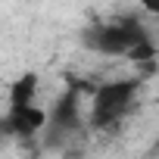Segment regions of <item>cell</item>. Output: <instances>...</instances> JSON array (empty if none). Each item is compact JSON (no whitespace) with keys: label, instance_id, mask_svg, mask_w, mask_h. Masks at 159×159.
Here are the masks:
<instances>
[{"label":"cell","instance_id":"cell-1","mask_svg":"<svg viewBox=\"0 0 159 159\" xmlns=\"http://www.w3.org/2000/svg\"><path fill=\"white\" fill-rule=\"evenodd\" d=\"M137 88L140 81L137 78H119V81H106L94 91V100H91V122L97 128H109L116 125L134 103L137 97Z\"/></svg>","mask_w":159,"mask_h":159},{"label":"cell","instance_id":"cell-2","mask_svg":"<svg viewBox=\"0 0 159 159\" xmlns=\"http://www.w3.org/2000/svg\"><path fill=\"white\" fill-rule=\"evenodd\" d=\"M147 38L143 25H137L134 19L128 22H106V25H91L84 31V44L97 53H106V56H128L131 50H137Z\"/></svg>","mask_w":159,"mask_h":159},{"label":"cell","instance_id":"cell-3","mask_svg":"<svg viewBox=\"0 0 159 159\" xmlns=\"http://www.w3.org/2000/svg\"><path fill=\"white\" fill-rule=\"evenodd\" d=\"M7 131L16 137H34L47 125V112L41 106H25V109H10L7 112Z\"/></svg>","mask_w":159,"mask_h":159},{"label":"cell","instance_id":"cell-4","mask_svg":"<svg viewBox=\"0 0 159 159\" xmlns=\"http://www.w3.org/2000/svg\"><path fill=\"white\" fill-rule=\"evenodd\" d=\"M75 125H78V91H69V94L53 106V116H50L53 140H59L62 134L75 131Z\"/></svg>","mask_w":159,"mask_h":159},{"label":"cell","instance_id":"cell-5","mask_svg":"<svg viewBox=\"0 0 159 159\" xmlns=\"http://www.w3.org/2000/svg\"><path fill=\"white\" fill-rule=\"evenodd\" d=\"M34 97H38V75L25 72L22 78H16L13 88H10V109H25V106H34Z\"/></svg>","mask_w":159,"mask_h":159},{"label":"cell","instance_id":"cell-6","mask_svg":"<svg viewBox=\"0 0 159 159\" xmlns=\"http://www.w3.org/2000/svg\"><path fill=\"white\" fill-rule=\"evenodd\" d=\"M153 56H156V44H153V41H143L137 50H131V53H128V59H131V62H150Z\"/></svg>","mask_w":159,"mask_h":159},{"label":"cell","instance_id":"cell-7","mask_svg":"<svg viewBox=\"0 0 159 159\" xmlns=\"http://www.w3.org/2000/svg\"><path fill=\"white\" fill-rule=\"evenodd\" d=\"M147 10L150 13H159V3H150V0H147Z\"/></svg>","mask_w":159,"mask_h":159}]
</instances>
